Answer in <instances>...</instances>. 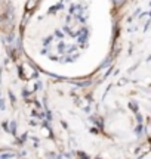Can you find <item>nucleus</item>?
I'll return each instance as SVG.
<instances>
[{
  "instance_id": "1",
  "label": "nucleus",
  "mask_w": 151,
  "mask_h": 159,
  "mask_svg": "<svg viewBox=\"0 0 151 159\" xmlns=\"http://www.w3.org/2000/svg\"><path fill=\"white\" fill-rule=\"evenodd\" d=\"M37 2H39V0H28V3H27V11H31V9L37 5Z\"/></svg>"
}]
</instances>
